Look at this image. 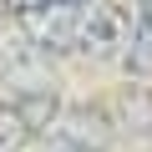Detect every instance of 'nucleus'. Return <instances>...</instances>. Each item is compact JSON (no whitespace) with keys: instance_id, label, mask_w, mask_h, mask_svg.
I'll list each match as a JSON object with an SVG mask.
<instances>
[{"instance_id":"5","label":"nucleus","mask_w":152,"mask_h":152,"mask_svg":"<svg viewBox=\"0 0 152 152\" xmlns=\"http://www.w3.org/2000/svg\"><path fill=\"white\" fill-rule=\"evenodd\" d=\"M112 127H122L127 137H137V142H152V86L147 81H127V91H122V102H117V117H112Z\"/></svg>"},{"instance_id":"1","label":"nucleus","mask_w":152,"mask_h":152,"mask_svg":"<svg viewBox=\"0 0 152 152\" xmlns=\"http://www.w3.org/2000/svg\"><path fill=\"white\" fill-rule=\"evenodd\" d=\"M81 10L86 5H76V0H26V5H15V26L41 56H66L76 51Z\"/></svg>"},{"instance_id":"7","label":"nucleus","mask_w":152,"mask_h":152,"mask_svg":"<svg viewBox=\"0 0 152 152\" xmlns=\"http://www.w3.org/2000/svg\"><path fill=\"white\" fill-rule=\"evenodd\" d=\"M15 5H26V0H15ZM76 5H91V0H76Z\"/></svg>"},{"instance_id":"2","label":"nucleus","mask_w":152,"mask_h":152,"mask_svg":"<svg viewBox=\"0 0 152 152\" xmlns=\"http://www.w3.org/2000/svg\"><path fill=\"white\" fill-rule=\"evenodd\" d=\"M127 31H132V10L122 0H91L76 26V51L86 61H122Z\"/></svg>"},{"instance_id":"4","label":"nucleus","mask_w":152,"mask_h":152,"mask_svg":"<svg viewBox=\"0 0 152 152\" xmlns=\"http://www.w3.org/2000/svg\"><path fill=\"white\" fill-rule=\"evenodd\" d=\"M122 71L132 81H152V0H132V31H127Z\"/></svg>"},{"instance_id":"6","label":"nucleus","mask_w":152,"mask_h":152,"mask_svg":"<svg viewBox=\"0 0 152 152\" xmlns=\"http://www.w3.org/2000/svg\"><path fill=\"white\" fill-rule=\"evenodd\" d=\"M31 137H36V127L20 117V107L15 102H0V152H20Z\"/></svg>"},{"instance_id":"3","label":"nucleus","mask_w":152,"mask_h":152,"mask_svg":"<svg viewBox=\"0 0 152 152\" xmlns=\"http://www.w3.org/2000/svg\"><path fill=\"white\" fill-rule=\"evenodd\" d=\"M46 137H51V152H107L117 127H112V117L102 107L81 102V107H61L56 122L46 127Z\"/></svg>"}]
</instances>
